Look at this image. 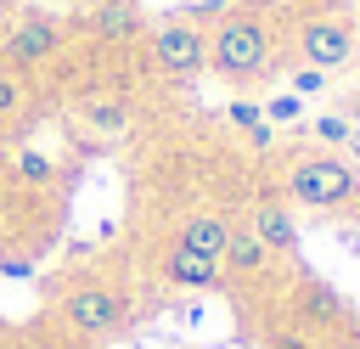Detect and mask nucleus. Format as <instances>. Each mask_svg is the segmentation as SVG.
<instances>
[{"label": "nucleus", "mask_w": 360, "mask_h": 349, "mask_svg": "<svg viewBox=\"0 0 360 349\" xmlns=\"http://www.w3.org/2000/svg\"><path fill=\"white\" fill-rule=\"evenodd\" d=\"M281 68L276 0H231L208 17V73L231 90H253Z\"/></svg>", "instance_id": "1"}, {"label": "nucleus", "mask_w": 360, "mask_h": 349, "mask_svg": "<svg viewBox=\"0 0 360 349\" xmlns=\"http://www.w3.org/2000/svg\"><path fill=\"white\" fill-rule=\"evenodd\" d=\"M287 45H292L298 62L338 79V73H349L360 62V17L343 0H304L292 28H287Z\"/></svg>", "instance_id": "2"}, {"label": "nucleus", "mask_w": 360, "mask_h": 349, "mask_svg": "<svg viewBox=\"0 0 360 349\" xmlns=\"http://www.w3.org/2000/svg\"><path fill=\"white\" fill-rule=\"evenodd\" d=\"M208 17L214 11H169L146 23V68L169 84H191L208 73Z\"/></svg>", "instance_id": "3"}, {"label": "nucleus", "mask_w": 360, "mask_h": 349, "mask_svg": "<svg viewBox=\"0 0 360 349\" xmlns=\"http://www.w3.org/2000/svg\"><path fill=\"white\" fill-rule=\"evenodd\" d=\"M281 197L309 208V214H338V208L360 203V174H354V163L343 152H304V158L287 163Z\"/></svg>", "instance_id": "4"}, {"label": "nucleus", "mask_w": 360, "mask_h": 349, "mask_svg": "<svg viewBox=\"0 0 360 349\" xmlns=\"http://www.w3.org/2000/svg\"><path fill=\"white\" fill-rule=\"evenodd\" d=\"M56 315H62V326L79 332V338H118V332L129 326V293H124L118 281L79 276L73 287H62Z\"/></svg>", "instance_id": "5"}, {"label": "nucleus", "mask_w": 360, "mask_h": 349, "mask_svg": "<svg viewBox=\"0 0 360 349\" xmlns=\"http://www.w3.org/2000/svg\"><path fill=\"white\" fill-rule=\"evenodd\" d=\"M62 51H68V28H62V17L39 11V6L11 11L6 39H0V68H11V73H22V79H34V73H45Z\"/></svg>", "instance_id": "6"}, {"label": "nucleus", "mask_w": 360, "mask_h": 349, "mask_svg": "<svg viewBox=\"0 0 360 349\" xmlns=\"http://www.w3.org/2000/svg\"><path fill=\"white\" fill-rule=\"evenodd\" d=\"M79 124H84L90 135H101V141H118V135L135 124V101H129L124 90H112V84H96V90L79 96Z\"/></svg>", "instance_id": "7"}, {"label": "nucleus", "mask_w": 360, "mask_h": 349, "mask_svg": "<svg viewBox=\"0 0 360 349\" xmlns=\"http://www.w3.org/2000/svg\"><path fill=\"white\" fill-rule=\"evenodd\" d=\"M242 225H248L276 259H292V253H298V220H292V203H287V197H259Z\"/></svg>", "instance_id": "8"}, {"label": "nucleus", "mask_w": 360, "mask_h": 349, "mask_svg": "<svg viewBox=\"0 0 360 349\" xmlns=\"http://www.w3.org/2000/svg\"><path fill=\"white\" fill-rule=\"evenodd\" d=\"M84 28H90L101 45H112V51L146 39V17H141L135 0H96V6L84 11Z\"/></svg>", "instance_id": "9"}, {"label": "nucleus", "mask_w": 360, "mask_h": 349, "mask_svg": "<svg viewBox=\"0 0 360 349\" xmlns=\"http://www.w3.org/2000/svg\"><path fill=\"white\" fill-rule=\"evenodd\" d=\"M163 281L180 287V293H214L225 281V265L219 259H202V253H191L180 242H169L163 248Z\"/></svg>", "instance_id": "10"}, {"label": "nucleus", "mask_w": 360, "mask_h": 349, "mask_svg": "<svg viewBox=\"0 0 360 349\" xmlns=\"http://www.w3.org/2000/svg\"><path fill=\"white\" fill-rule=\"evenodd\" d=\"M292 315L304 321V332H321V326H343L349 321V304L338 287H326L321 276H304L298 293H292Z\"/></svg>", "instance_id": "11"}, {"label": "nucleus", "mask_w": 360, "mask_h": 349, "mask_svg": "<svg viewBox=\"0 0 360 349\" xmlns=\"http://www.w3.org/2000/svg\"><path fill=\"white\" fill-rule=\"evenodd\" d=\"M225 236H231V220H225L219 208H197V214H186V220L174 225L169 242H180V248H191V253H202V259H219V253H225Z\"/></svg>", "instance_id": "12"}, {"label": "nucleus", "mask_w": 360, "mask_h": 349, "mask_svg": "<svg viewBox=\"0 0 360 349\" xmlns=\"http://www.w3.org/2000/svg\"><path fill=\"white\" fill-rule=\"evenodd\" d=\"M219 265H225V276H270V270H276V253H270L248 225H231Z\"/></svg>", "instance_id": "13"}, {"label": "nucleus", "mask_w": 360, "mask_h": 349, "mask_svg": "<svg viewBox=\"0 0 360 349\" xmlns=\"http://www.w3.org/2000/svg\"><path fill=\"white\" fill-rule=\"evenodd\" d=\"M225 124H231L236 135H248V146H253V152H270V146H276V124L264 118V107H259V101H242V96H236V101H225Z\"/></svg>", "instance_id": "14"}, {"label": "nucleus", "mask_w": 360, "mask_h": 349, "mask_svg": "<svg viewBox=\"0 0 360 349\" xmlns=\"http://www.w3.org/2000/svg\"><path fill=\"white\" fill-rule=\"evenodd\" d=\"M354 129H360V118H354V113H338V107H326V113L309 118V135L321 141V152H343Z\"/></svg>", "instance_id": "15"}, {"label": "nucleus", "mask_w": 360, "mask_h": 349, "mask_svg": "<svg viewBox=\"0 0 360 349\" xmlns=\"http://www.w3.org/2000/svg\"><path fill=\"white\" fill-rule=\"evenodd\" d=\"M28 96H34V90H28V79H22V73H11V68H0V129H6V124H17V118L28 113Z\"/></svg>", "instance_id": "16"}, {"label": "nucleus", "mask_w": 360, "mask_h": 349, "mask_svg": "<svg viewBox=\"0 0 360 349\" xmlns=\"http://www.w3.org/2000/svg\"><path fill=\"white\" fill-rule=\"evenodd\" d=\"M11 174H17L22 186H56V163H51L45 152H34V146H22V152L11 158Z\"/></svg>", "instance_id": "17"}, {"label": "nucleus", "mask_w": 360, "mask_h": 349, "mask_svg": "<svg viewBox=\"0 0 360 349\" xmlns=\"http://www.w3.org/2000/svg\"><path fill=\"white\" fill-rule=\"evenodd\" d=\"M326 84H332V73H321V68H309V62H292V68H287V90L304 96V101H309V96H326Z\"/></svg>", "instance_id": "18"}, {"label": "nucleus", "mask_w": 360, "mask_h": 349, "mask_svg": "<svg viewBox=\"0 0 360 349\" xmlns=\"http://www.w3.org/2000/svg\"><path fill=\"white\" fill-rule=\"evenodd\" d=\"M259 107H264V118H270L276 129L304 124V96H292V90H281V96H270V101H259Z\"/></svg>", "instance_id": "19"}, {"label": "nucleus", "mask_w": 360, "mask_h": 349, "mask_svg": "<svg viewBox=\"0 0 360 349\" xmlns=\"http://www.w3.org/2000/svg\"><path fill=\"white\" fill-rule=\"evenodd\" d=\"M270 349H315V343H309V332H281Z\"/></svg>", "instance_id": "20"}, {"label": "nucleus", "mask_w": 360, "mask_h": 349, "mask_svg": "<svg viewBox=\"0 0 360 349\" xmlns=\"http://www.w3.org/2000/svg\"><path fill=\"white\" fill-rule=\"evenodd\" d=\"M343 158H349V163H354V174H360V129L349 135V146H343Z\"/></svg>", "instance_id": "21"}, {"label": "nucleus", "mask_w": 360, "mask_h": 349, "mask_svg": "<svg viewBox=\"0 0 360 349\" xmlns=\"http://www.w3.org/2000/svg\"><path fill=\"white\" fill-rule=\"evenodd\" d=\"M6 23H11V0H0V39H6Z\"/></svg>", "instance_id": "22"}, {"label": "nucleus", "mask_w": 360, "mask_h": 349, "mask_svg": "<svg viewBox=\"0 0 360 349\" xmlns=\"http://www.w3.org/2000/svg\"><path fill=\"white\" fill-rule=\"evenodd\" d=\"M338 349H360V332H354V338H343V343H338Z\"/></svg>", "instance_id": "23"}]
</instances>
